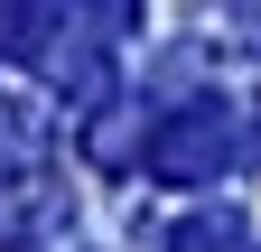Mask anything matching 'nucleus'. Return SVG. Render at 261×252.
<instances>
[{"label": "nucleus", "mask_w": 261, "mask_h": 252, "mask_svg": "<svg viewBox=\"0 0 261 252\" xmlns=\"http://www.w3.org/2000/svg\"><path fill=\"white\" fill-rule=\"evenodd\" d=\"M233 28H252V47H261V10H233Z\"/></svg>", "instance_id": "nucleus-3"}, {"label": "nucleus", "mask_w": 261, "mask_h": 252, "mask_svg": "<svg viewBox=\"0 0 261 252\" xmlns=\"http://www.w3.org/2000/svg\"><path fill=\"white\" fill-rule=\"evenodd\" d=\"M140 159H149L159 187H215L224 168H233V112H224L215 93H196V103L159 112V131H149Z\"/></svg>", "instance_id": "nucleus-1"}, {"label": "nucleus", "mask_w": 261, "mask_h": 252, "mask_svg": "<svg viewBox=\"0 0 261 252\" xmlns=\"http://www.w3.org/2000/svg\"><path fill=\"white\" fill-rule=\"evenodd\" d=\"M177 252H243V215H233V206H215V215H196V224L177 234Z\"/></svg>", "instance_id": "nucleus-2"}]
</instances>
